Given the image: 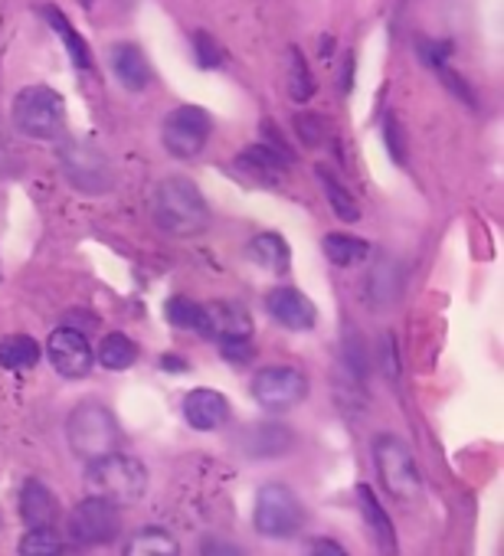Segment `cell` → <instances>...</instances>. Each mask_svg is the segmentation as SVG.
Masks as SVG:
<instances>
[{"mask_svg": "<svg viewBox=\"0 0 504 556\" xmlns=\"http://www.w3.org/2000/svg\"><path fill=\"white\" fill-rule=\"evenodd\" d=\"M449 56H452V43L449 40H419V60L429 63L436 73L442 66H449Z\"/></svg>", "mask_w": 504, "mask_h": 556, "instance_id": "cell-33", "label": "cell"}, {"mask_svg": "<svg viewBox=\"0 0 504 556\" xmlns=\"http://www.w3.org/2000/svg\"><path fill=\"white\" fill-rule=\"evenodd\" d=\"M14 125L21 135L34 141H53L63 135L66 125V105L63 96L50 86H27L14 99Z\"/></svg>", "mask_w": 504, "mask_h": 556, "instance_id": "cell-5", "label": "cell"}, {"mask_svg": "<svg viewBox=\"0 0 504 556\" xmlns=\"http://www.w3.org/2000/svg\"><path fill=\"white\" fill-rule=\"evenodd\" d=\"M200 556H242V549H239L236 543H229V540L210 536V540H203Z\"/></svg>", "mask_w": 504, "mask_h": 556, "instance_id": "cell-35", "label": "cell"}, {"mask_svg": "<svg viewBox=\"0 0 504 556\" xmlns=\"http://www.w3.org/2000/svg\"><path fill=\"white\" fill-rule=\"evenodd\" d=\"M96 361L105 367V370H128L135 361H138V344L128 338V334H109L102 344H99V354Z\"/></svg>", "mask_w": 504, "mask_h": 556, "instance_id": "cell-26", "label": "cell"}, {"mask_svg": "<svg viewBox=\"0 0 504 556\" xmlns=\"http://www.w3.org/2000/svg\"><path fill=\"white\" fill-rule=\"evenodd\" d=\"M364 289H367L364 299H367L370 308H390L400 299V289H403L400 265L393 258H380L377 265H370Z\"/></svg>", "mask_w": 504, "mask_h": 556, "instance_id": "cell-19", "label": "cell"}, {"mask_svg": "<svg viewBox=\"0 0 504 556\" xmlns=\"http://www.w3.org/2000/svg\"><path fill=\"white\" fill-rule=\"evenodd\" d=\"M164 315H167V321H171L174 328H180V331H197V334H203V328H206V321H203V305L190 302L187 295H174V299L164 305Z\"/></svg>", "mask_w": 504, "mask_h": 556, "instance_id": "cell-28", "label": "cell"}, {"mask_svg": "<svg viewBox=\"0 0 504 556\" xmlns=\"http://www.w3.org/2000/svg\"><path fill=\"white\" fill-rule=\"evenodd\" d=\"M43 17H47V24L60 34V40L66 43V53H70V60H73V66H76L79 73H92V70H96V63H92L89 43L76 34V27L70 24V17H66L60 8H53V4H47V8H43Z\"/></svg>", "mask_w": 504, "mask_h": 556, "instance_id": "cell-20", "label": "cell"}, {"mask_svg": "<svg viewBox=\"0 0 504 556\" xmlns=\"http://www.w3.org/2000/svg\"><path fill=\"white\" fill-rule=\"evenodd\" d=\"M289 429L286 426H279V422H266V426H260L256 429V439H252V455H282V452H289L292 448V442H276V435H286Z\"/></svg>", "mask_w": 504, "mask_h": 556, "instance_id": "cell-30", "label": "cell"}, {"mask_svg": "<svg viewBox=\"0 0 504 556\" xmlns=\"http://www.w3.org/2000/svg\"><path fill=\"white\" fill-rule=\"evenodd\" d=\"M245 255L256 265H263L269 271H279V275H286L289 265H292V249H289V242L279 232H260L256 239L249 242Z\"/></svg>", "mask_w": 504, "mask_h": 556, "instance_id": "cell-21", "label": "cell"}, {"mask_svg": "<svg viewBox=\"0 0 504 556\" xmlns=\"http://www.w3.org/2000/svg\"><path fill=\"white\" fill-rule=\"evenodd\" d=\"M357 501H361V514L367 520L370 540L380 549V556H400V540H396V527L390 520V514L383 510V504L377 501L370 484H357Z\"/></svg>", "mask_w": 504, "mask_h": 556, "instance_id": "cell-16", "label": "cell"}, {"mask_svg": "<svg viewBox=\"0 0 504 556\" xmlns=\"http://www.w3.org/2000/svg\"><path fill=\"white\" fill-rule=\"evenodd\" d=\"M232 164H236V170H239L242 177L256 180V184H263V187L282 184V180H286V170H289V161H286L282 154H276L273 148H266V144H252V148L239 151Z\"/></svg>", "mask_w": 504, "mask_h": 556, "instance_id": "cell-14", "label": "cell"}, {"mask_svg": "<svg viewBox=\"0 0 504 556\" xmlns=\"http://www.w3.org/2000/svg\"><path fill=\"white\" fill-rule=\"evenodd\" d=\"M315 174H318V180H322V187H325V193H328V203H331L335 216H338L341 223H357V219H361V206H357V200L348 193V187H344L328 167H318Z\"/></svg>", "mask_w": 504, "mask_h": 556, "instance_id": "cell-25", "label": "cell"}, {"mask_svg": "<svg viewBox=\"0 0 504 556\" xmlns=\"http://www.w3.org/2000/svg\"><path fill=\"white\" fill-rule=\"evenodd\" d=\"M112 73L115 79L128 89V92H141L151 86V63L148 56L135 47V43H118L112 50Z\"/></svg>", "mask_w": 504, "mask_h": 556, "instance_id": "cell-18", "label": "cell"}, {"mask_svg": "<svg viewBox=\"0 0 504 556\" xmlns=\"http://www.w3.org/2000/svg\"><path fill=\"white\" fill-rule=\"evenodd\" d=\"M40 364V344L27 334H11L0 341V367L4 370H14V374H24V370H34Z\"/></svg>", "mask_w": 504, "mask_h": 556, "instance_id": "cell-24", "label": "cell"}, {"mask_svg": "<svg viewBox=\"0 0 504 556\" xmlns=\"http://www.w3.org/2000/svg\"><path fill=\"white\" fill-rule=\"evenodd\" d=\"M66 439H70V448L89 465V462H99L105 455H115V448H118V422H115L109 406L89 400V403H79L70 413Z\"/></svg>", "mask_w": 504, "mask_h": 556, "instance_id": "cell-3", "label": "cell"}, {"mask_svg": "<svg viewBox=\"0 0 504 556\" xmlns=\"http://www.w3.org/2000/svg\"><path fill=\"white\" fill-rule=\"evenodd\" d=\"M151 213L158 229H164L167 236L187 239L197 236L210 226V206L200 193V187L187 177H167L158 184L154 200H151Z\"/></svg>", "mask_w": 504, "mask_h": 556, "instance_id": "cell-1", "label": "cell"}, {"mask_svg": "<svg viewBox=\"0 0 504 556\" xmlns=\"http://www.w3.org/2000/svg\"><path fill=\"white\" fill-rule=\"evenodd\" d=\"M383 138H387V148H390V157L396 164L406 161V148H403V131H400V122L396 118H387L383 122Z\"/></svg>", "mask_w": 504, "mask_h": 556, "instance_id": "cell-34", "label": "cell"}, {"mask_svg": "<svg viewBox=\"0 0 504 556\" xmlns=\"http://www.w3.org/2000/svg\"><path fill=\"white\" fill-rule=\"evenodd\" d=\"M193 56H197V66L200 70H216L223 63V50H219V43L206 30H197L193 34Z\"/></svg>", "mask_w": 504, "mask_h": 556, "instance_id": "cell-31", "label": "cell"}, {"mask_svg": "<svg viewBox=\"0 0 504 556\" xmlns=\"http://www.w3.org/2000/svg\"><path fill=\"white\" fill-rule=\"evenodd\" d=\"M21 517L27 520L30 530H50V527H56V517H60L56 494L43 481L30 478L24 484V491H21Z\"/></svg>", "mask_w": 504, "mask_h": 556, "instance_id": "cell-17", "label": "cell"}, {"mask_svg": "<svg viewBox=\"0 0 504 556\" xmlns=\"http://www.w3.org/2000/svg\"><path fill=\"white\" fill-rule=\"evenodd\" d=\"M203 321H206L203 334L216 338V341H249V334H252V318L236 302L203 305Z\"/></svg>", "mask_w": 504, "mask_h": 556, "instance_id": "cell-13", "label": "cell"}, {"mask_svg": "<svg viewBox=\"0 0 504 556\" xmlns=\"http://www.w3.org/2000/svg\"><path fill=\"white\" fill-rule=\"evenodd\" d=\"M370 448H374V465H377L383 491L403 504L419 501L423 497V475H419L413 448L400 435H377Z\"/></svg>", "mask_w": 504, "mask_h": 556, "instance_id": "cell-4", "label": "cell"}, {"mask_svg": "<svg viewBox=\"0 0 504 556\" xmlns=\"http://www.w3.org/2000/svg\"><path fill=\"white\" fill-rule=\"evenodd\" d=\"M210 131H213V122H210V115L200 105H180V109H174L164 118L161 141H164V151L171 157L190 161V157H197L206 148Z\"/></svg>", "mask_w": 504, "mask_h": 556, "instance_id": "cell-8", "label": "cell"}, {"mask_svg": "<svg viewBox=\"0 0 504 556\" xmlns=\"http://www.w3.org/2000/svg\"><path fill=\"white\" fill-rule=\"evenodd\" d=\"M266 312L276 318V325H282L289 331H312L318 321L315 302L299 289H273L266 295Z\"/></svg>", "mask_w": 504, "mask_h": 556, "instance_id": "cell-12", "label": "cell"}, {"mask_svg": "<svg viewBox=\"0 0 504 556\" xmlns=\"http://www.w3.org/2000/svg\"><path fill=\"white\" fill-rule=\"evenodd\" d=\"M219 351H223L226 361H236V364L252 361V344L249 341H219Z\"/></svg>", "mask_w": 504, "mask_h": 556, "instance_id": "cell-36", "label": "cell"}, {"mask_svg": "<svg viewBox=\"0 0 504 556\" xmlns=\"http://www.w3.org/2000/svg\"><path fill=\"white\" fill-rule=\"evenodd\" d=\"M63 553V540L60 533L50 530H27L21 540V556H60Z\"/></svg>", "mask_w": 504, "mask_h": 556, "instance_id": "cell-29", "label": "cell"}, {"mask_svg": "<svg viewBox=\"0 0 504 556\" xmlns=\"http://www.w3.org/2000/svg\"><path fill=\"white\" fill-rule=\"evenodd\" d=\"M161 367L171 370V374H184V370H187V364H184L180 357H161Z\"/></svg>", "mask_w": 504, "mask_h": 556, "instance_id": "cell-39", "label": "cell"}, {"mask_svg": "<svg viewBox=\"0 0 504 556\" xmlns=\"http://www.w3.org/2000/svg\"><path fill=\"white\" fill-rule=\"evenodd\" d=\"M60 167L66 174V180L89 197L109 193L115 184L112 174V161L102 154V148H96L92 141H79V138H66L60 144Z\"/></svg>", "mask_w": 504, "mask_h": 556, "instance_id": "cell-7", "label": "cell"}, {"mask_svg": "<svg viewBox=\"0 0 504 556\" xmlns=\"http://www.w3.org/2000/svg\"><path fill=\"white\" fill-rule=\"evenodd\" d=\"M249 393L269 413L295 409L308 396V377L295 367H266L252 377Z\"/></svg>", "mask_w": 504, "mask_h": 556, "instance_id": "cell-9", "label": "cell"}, {"mask_svg": "<svg viewBox=\"0 0 504 556\" xmlns=\"http://www.w3.org/2000/svg\"><path fill=\"white\" fill-rule=\"evenodd\" d=\"M383 374L390 377V383H396V377H400V364H396L393 334H387V338H383Z\"/></svg>", "mask_w": 504, "mask_h": 556, "instance_id": "cell-37", "label": "cell"}, {"mask_svg": "<svg viewBox=\"0 0 504 556\" xmlns=\"http://www.w3.org/2000/svg\"><path fill=\"white\" fill-rule=\"evenodd\" d=\"M312 556H348V553H344L341 543H335L328 536H318V540H312Z\"/></svg>", "mask_w": 504, "mask_h": 556, "instance_id": "cell-38", "label": "cell"}, {"mask_svg": "<svg viewBox=\"0 0 504 556\" xmlns=\"http://www.w3.org/2000/svg\"><path fill=\"white\" fill-rule=\"evenodd\" d=\"M295 135L305 148L322 144L325 138V118L322 115H295Z\"/></svg>", "mask_w": 504, "mask_h": 556, "instance_id": "cell-32", "label": "cell"}, {"mask_svg": "<svg viewBox=\"0 0 504 556\" xmlns=\"http://www.w3.org/2000/svg\"><path fill=\"white\" fill-rule=\"evenodd\" d=\"M118 527H122V517H118V507H112L109 501H99V497H86L73 507L70 514V533L76 543L83 546H102V543H112L118 536Z\"/></svg>", "mask_w": 504, "mask_h": 556, "instance_id": "cell-10", "label": "cell"}, {"mask_svg": "<svg viewBox=\"0 0 504 556\" xmlns=\"http://www.w3.org/2000/svg\"><path fill=\"white\" fill-rule=\"evenodd\" d=\"M184 419L197 432H213L229 419V403L219 390H206V387L190 390L184 396Z\"/></svg>", "mask_w": 504, "mask_h": 556, "instance_id": "cell-15", "label": "cell"}, {"mask_svg": "<svg viewBox=\"0 0 504 556\" xmlns=\"http://www.w3.org/2000/svg\"><path fill=\"white\" fill-rule=\"evenodd\" d=\"M47 357L53 364V370L60 377H70V380H79V377H89L92 364H96V354H92V344L83 331L76 328H60L50 334L47 341Z\"/></svg>", "mask_w": 504, "mask_h": 556, "instance_id": "cell-11", "label": "cell"}, {"mask_svg": "<svg viewBox=\"0 0 504 556\" xmlns=\"http://www.w3.org/2000/svg\"><path fill=\"white\" fill-rule=\"evenodd\" d=\"M370 242L357 239V236H348V232H328L325 236V255L338 265V268H354V265H364L370 258Z\"/></svg>", "mask_w": 504, "mask_h": 556, "instance_id": "cell-23", "label": "cell"}, {"mask_svg": "<svg viewBox=\"0 0 504 556\" xmlns=\"http://www.w3.org/2000/svg\"><path fill=\"white\" fill-rule=\"evenodd\" d=\"M286 60H289V96H292V102H308L315 96V79L308 73L305 53L299 47H289Z\"/></svg>", "mask_w": 504, "mask_h": 556, "instance_id": "cell-27", "label": "cell"}, {"mask_svg": "<svg viewBox=\"0 0 504 556\" xmlns=\"http://www.w3.org/2000/svg\"><path fill=\"white\" fill-rule=\"evenodd\" d=\"M86 488H89V497L109 501L112 507L135 504L148 491V468L144 462L115 452L86 465Z\"/></svg>", "mask_w": 504, "mask_h": 556, "instance_id": "cell-2", "label": "cell"}, {"mask_svg": "<svg viewBox=\"0 0 504 556\" xmlns=\"http://www.w3.org/2000/svg\"><path fill=\"white\" fill-rule=\"evenodd\" d=\"M125 556H180V543H177V536L171 530H164L158 523H148L128 540Z\"/></svg>", "mask_w": 504, "mask_h": 556, "instance_id": "cell-22", "label": "cell"}, {"mask_svg": "<svg viewBox=\"0 0 504 556\" xmlns=\"http://www.w3.org/2000/svg\"><path fill=\"white\" fill-rule=\"evenodd\" d=\"M252 527L263 536L289 540L305 527V507L289 484H263L252 507Z\"/></svg>", "mask_w": 504, "mask_h": 556, "instance_id": "cell-6", "label": "cell"}]
</instances>
